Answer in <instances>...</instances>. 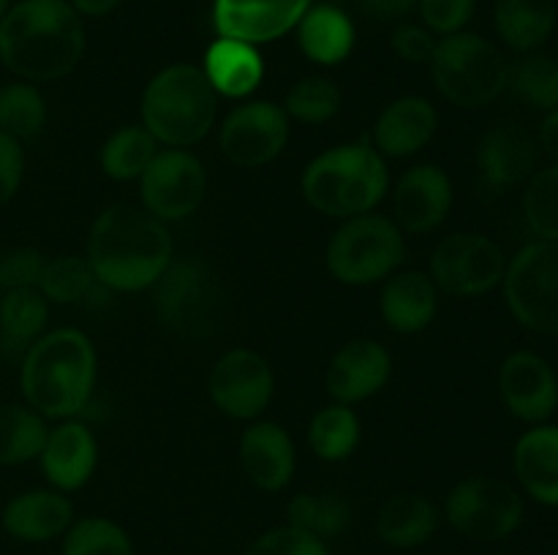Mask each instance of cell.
<instances>
[{
	"instance_id": "6da1fadb",
	"label": "cell",
	"mask_w": 558,
	"mask_h": 555,
	"mask_svg": "<svg viewBox=\"0 0 558 555\" xmlns=\"http://www.w3.org/2000/svg\"><path fill=\"white\" fill-rule=\"evenodd\" d=\"M85 259L101 286L142 292L172 264V234L145 207L112 205L93 221Z\"/></svg>"
},
{
	"instance_id": "7a4b0ae2",
	"label": "cell",
	"mask_w": 558,
	"mask_h": 555,
	"mask_svg": "<svg viewBox=\"0 0 558 555\" xmlns=\"http://www.w3.org/2000/svg\"><path fill=\"white\" fill-rule=\"evenodd\" d=\"M85 52L80 14L65 0H22L0 20V63L25 82L69 76Z\"/></svg>"
},
{
	"instance_id": "3957f363",
	"label": "cell",
	"mask_w": 558,
	"mask_h": 555,
	"mask_svg": "<svg viewBox=\"0 0 558 555\" xmlns=\"http://www.w3.org/2000/svg\"><path fill=\"white\" fill-rule=\"evenodd\" d=\"M22 395L44 419H74L96 386V348L80 330L44 332L25 351L20 368Z\"/></svg>"
},
{
	"instance_id": "277c9868",
	"label": "cell",
	"mask_w": 558,
	"mask_h": 555,
	"mask_svg": "<svg viewBox=\"0 0 558 555\" xmlns=\"http://www.w3.org/2000/svg\"><path fill=\"white\" fill-rule=\"evenodd\" d=\"M387 183L390 174L385 156L363 139L316 156L305 166L300 188L316 212L347 221L374 210L385 199Z\"/></svg>"
},
{
	"instance_id": "5b68a950",
	"label": "cell",
	"mask_w": 558,
	"mask_h": 555,
	"mask_svg": "<svg viewBox=\"0 0 558 555\" xmlns=\"http://www.w3.org/2000/svg\"><path fill=\"white\" fill-rule=\"evenodd\" d=\"M218 112V92L205 71L178 63L158 71L142 96V125L169 147H191L210 134Z\"/></svg>"
},
{
	"instance_id": "8992f818",
	"label": "cell",
	"mask_w": 558,
	"mask_h": 555,
	"mask_svg": "<svg viewBox=\"0 0 558 555\" xmlns=\"http://www.w3.org/2000/svg\"><path fill=\"white\" fill-rule=\"evenodd\" d=\"M158 321L183 341H210L227 324L229 297L202 261H172L153 283Z\"/></svg>"
},
{
	"instance_id": "52a82bcc",
	"label": "cell",
	"mask_w": 558,
	"mask_h": 555,
	"mask_svg": "<svg viewBox=\"0 0 558 555\" xmlns=\"http://www.w3.org/2000/svg\"><path fill=\"white\" fill-rule=\"evenodd\" d=\"M430 74L447 101L461 109H483L507 90L510 65L488 38L452 33L436 44Z\"/></svg>"
},
{
	"instance_id": "ba28073f",
	"label": "cell",
	"mask_w": 558,
	"mask_h": 555,
	"mask_svg": "<svg viewBox=\"0 0 558 555\" xmlns=\"http://www.w3.org/2000/svg\"><path fill=\"white\" fill-rule=\"evenodd\" d=\"M407 239L396 221L363 212L343 221L327 245V267L349 286H368L401 267Z\"/></svg>"
},
{
	"instance_id": "9c48e42d",
	"label": "cell",
	"mask_w": 558,
	"mask_h": 555,
	"mask_svg": "<svg viewBox=\"0 0 558 555\" xmlns=\"http://www.w3.org/2000/svg\"><path fill=\"white\" fill-rule=\"evenodd\" d=\"M505 299L512 316L537 335H558V243L523 245L505 270Z\"/></svg>"
},
{
	"instance_id": "30bf717a",
	"label": "cell",
	"mask_w": 558,
	"mask_h": 555,
	"mask_svg": "<svg viewBox=\"0 0 558 555\" xmlns=\"http://www.w3.org/2000/svg\"><path fill=\"white\" fill-rule=\"evenodd\" d=\"M445 517L472 542H501L523 522V498L494 477H466L447 493Z\"/></svg>"
},
{
	"instance_id": "8fae6325",
	"label": "cell",
	"mask_w": 558,
	"mask_h": 555,
	"mask_svg": "<svg viewBox=\"0 0 558 555\" xmlns=\"http://www.w3.org/2000/svg\"><path fill=\"white\" fill-rule=\"evenodd\" d=\"M507 256L485 234L456 232L436 245L430 281L452 297H480L505 281Z\"/></svg>"
},
{
	"instance_id": "7c38bea8",
	"label": "cell",
	"mask_w": 558,
	"mask_h": 555,
	"mask_svg": "<svg viewBox=\"0 0 558 555\" xmlns=\"http://www.w3.org/2000/svg\"><path fill=\"white\" fill-rule=\"evenodd\" d=\"M142 205L158 221H183L202 205L207 190L205 166L183 147L156 152L150 166L140 177Z\"/></svg>"
},
{
	"instance_id": "4fadbf2b",
	"label": "cell",
	"mask_w": 558,
	"mask_h": 555,
	"mask_svg": "<svg viewBox=\"0 0 558 555\" xmlns=\"http://www.w3.org/2000/svg\"><path fill=\"white\" fill-rule=\"evenodd\" d=\"M289 141V118L272 101H245L227 114L218 134L221 152L240 169L267 166Z\"/></svg>"
},
{
	"instance_id": "5bb4252c",
	"label": "cell",
	"mask_w": 558,
	"mask_h": 555,
	"mask_svg": "<svg viewBox=\"0 0 558 555\" xmlns=\"http://www.w3.org/2000/svg\"><path fill=\"white\" fill-rule=\"evenodd\" d=\"M276 375L270 362L251 348H234L216 362L210 373V397L232 419H256L272 400Z\"/></svg>"
},
{
	"instance_id": "9a60e30c",
	"label": "cell",
	"mask_w": 558,
	"mask_h": 555,
	"mask_svg": "<svg viewBox=\"0 0 558 555\" xmlns=\"http://www.w3.org/2000/svg\"><path fill=\"white\" fill-rule=\"evenodd\" d=\"M499 392L507 411L523 422L543 424L558 408V379L534 351H515L501 362Z\"/></svg>"
},
{
	"instance_id": "2e32d148",
	"label": "cell",
	"mask_w": 558,
	"mask_h": 555,
	"mask_svg": "<svg viewBox=\"0 0 558 555\" xmlns=\"http://www.w3.org/2000/svg\"><path fill=\"white\" fill-rule=\"evenodd\" d=\"M539 145L523 125L501 123L494 125L480 139L477 169L480 185L490 194H501L515 185L526 183L537 172Z\"/></svg>"
},
{
	"instance_id": "e0dca14e",
	"label": "cell",
	"mask_w": 558,
	"mask_h": 555,
	"mask_svg": "<svg viewBox=\"0 0 558 555\" xmlns=\"http://www.w3.org/2000/svg\"><path fill=\"white\" fill-rule=\"evenodd\" d=\"M311 0H216L213 22L221 38L267 44L287 36L308 11Z\"/></svg>"
},
{
	"instance_id": "ac0fdd59",
	"label": "cell",
	"mask_w": 558,
	"mask_h": 555,
	"mask_svg": "<svg viewBox=\"0 0 558 555\" xmlns=\"http://www.w3.org/2000/svg\"><path fill=\"white\" fill-rule=\"evenodd\" d=\"M452 207L450 174L436 163H420L401 174L392 190V212L401 232L425 234L445 223Z\"/></svg>"
},
{
	"instance_id": "d6986e66",
	"label": "cell",
	"mask_w": 558,
	"mask_h": 555,
	"mask_svg": "<svg viewBox=\"0 0 558 555\" xmlns=\"http://www.w3.org/2000/svg\"><path fill=\"white\" fill-rule=\"evenodd\" d=\"M390 351L379 341L357 337L332 357L327 368V392L336 397V403L352 406L376 395L390 379Z\"/></svg>"
},
{
	"instance_id": "ffe728a7",
	"label": "cell",
	"mask_w": 558,
	"mask_h": 555,
	"mask_svg": "<svg viewBox=\"0 0 558 555\" xmlns=\"http://www.w3.org/2000/svg\"><path fill=\"white\" fill-rule=\"evenodd\" d=\"M47 482L60 493H74L90 482L98 466V444L82 422L65 419L49 430L44 449L38 455Z\"/></svg>"
},
{
	"instance_id": "44dd1931",
	"label": "cell",
	"mask_w": 558,
	"mask_h": 555,
	"mask_svg": "<svg viewBox=\"0 0 558 555\" xmlns=\"http://www.w3.org/2000/svg\"><path fill=\"white\" fill-rule=\"evenodd\" d=\"M240 462L254 488L278 493L294 477V444L276 422H254L240 439Z\"/></svg>"
},
{
	"instance_id": "7402d4cb",
	"label": "cell",
	"mask_w": 558,
	"mask_h": 555,
	"mask_svg": "<svg viewBox=\"0 0 558 555\" xmlns=\"http://www.w3.org/2000/svg\"><path fill=\"white\" fill-rule=\"evenodd\" d=\"M74 526V506L60 490H25L3 506L9 536L27 544L52 542Z\"/></svg>"
},
{
	"instance_id": "603a6c76",
	"label": "cell",
	"mask_w": 558,
	"mask_h": 555,
	"mask_svg": "<svg viewBox=\"0 0 558 555\" xmlns=\"http://www.w3.org/2000/svg\"><path fill=\"white\" fill-rule=\"evenodd\" d=\"M436 109L423 96H401L379 114L371 145L385 158H407L423 150L436 134Z\"/></svg>"
},
{
	"instance_id": "cb8c5ba5",
	"label": "cell",
	"mask_w": 558,
	"mask_h": 555,
	"mask_svg": "<svg viewBox=\"0 0 558 555\" xmlns=\"http://www.w3.org/2000/svg\"><path fill=\"white\" fill-rule=\"evenodd\" d=\"M521 488L537 504L558 506V424H534L518 439L512 455Z\"/></svg>"
},
{
	"instance_id": "d4e9b609",
	"label": "cell",
	"mask_w": 558,
	"mask_h": 555,
	"mask_svg": "<svg viewBox=\"0 0 558 555\" xmlns=\"http://www.w3.org/2000/svg\"><path fill=\"white\" fill-rule=\"evenodd\" d=\"M381 319L401 335L425 330L436 316V283L417 270L398 272L381 288Z\"/></svg>"
},
{
	"instance_id": "484cf974",
	"label": "cell",
	"mask_w": 558,
	"mask_h": 555,
	"mask_svg": "<svg viewBox=\"0 0 558 555\" xmlns=\"http://www.w3.org/2000/svg\"><path fill=\"white\" fill-rule=\"evenodd\" d=\"M205 76L218 96L245 98L259 87L265 63L254 44L238 38H218L205 52Z\"/></svg>"
},
{
	"instance_id": "4316f807",
	"label": "cell",
	"mask_w": 558,
	"mask_h": 555,
	"mask_svg": "<svg viewBox=\"0 0 558 555\" xmlns=\"http://www.w3.org/2000/svg\"><path fill=\"white\" fill-rule=\"evenodd\" d=\"M439 528V509L420 493H401L385 501L376 515V533L396 550H412L428 542Z\"/></svg>"
},
{
	"instance_id": "83f0119b",
	"label": "cell",
	"mask_w": 558,
	"mask_h": 555,
	"mask_svg": "<svg viewBox=\"0 0 558 555\" xmlns=\"http://www.w3.org/2000/svg\"><path fill=\"white\" fill-rule=\"evenodd\" d=\"M494 22L515 52H537L556 27L554 0H496Z\"/></svg>"
},
{
	"instance_id": "f1b7e54d",
	"label": "cell",
	"mask_w": 558,
	"mask_h": 555,
	"mask_svg": "<svg viewBox=\"0 0 558 555\" xmlns=\"http://www.w3.org/2000/svg\"><path fill=\"white\" fill-rule=\"evenodd\" d=\"M300 47L319 65L341 63L354 47L352 20L332 5L308 9L300 20Z\"/></svg>"
},
{
	"instance_id": "f546056e",
	"label": "cell",
	"mask_w": 558,
	"mask_h": 555,
	"mask_svg": "<svg viewBox=\"0 0 558 555\" xmlns=\"http://www.w3.org/2000/svg\"><path fill=\"white\" fill-rule=\"evenodd\" d=\"M49 303L38 288H14L0 297V341L9 351L25 354L44 335Z\"/></svg>"
},
{
	"instance_id": "4dcf8cb0",
	"label": "cell",
	"mask_w": 558,
	"mask_h": 555,
	"mask_svg": "<svg viewBox=\"0 0 558 555\" xmlns=\"http://www.w3.org/2000/svg\"><path fill=\"white\" fill-rule=\"evenodd\" d=\"M41 414L20 403H0V466H20L36 460L47 441Z\"/></svg>"
},
{
	"instance_id": "1f68e13d",
	"label": "cell",
	"mask_w": 558,
	"mask_h": 555,
	"mask_svg": "<svg viewBox=\"0 0 558 555\" xmlns=\"http://www.w3.org/2000/svg\"><path fill=\"white\" fill-rule=\"evenodd\" d=\"M158 152V141L153 139L145 125H123L114 131L101 147V169L107 177L120 180H140L145 169Z\"/></svg>"
},
{
	"instance_id": "d6a6232c",
	"label": "cell",
	"mask_w": 558,
	"mask_h": 555,
	"mask_svg": "<svg viewBox=\"0 0 558 555\" xmlns=\"http://www.w3.org/2000/svg\"><path fill=\"white\" fill-rule=\"evenodd\" d=\"M352 520V509L338 493H300L287 506V526L314 533L316 539L341 536Z\"/></svg>"
},
{
	"instance_id": "836d02e7",
	"label": "cell",
	"mask_w": 558,
	"mask_h": 555,
	"mask_svg": "<svg viewBox=\"0 0 558 555\" xmlns=\"http://www.w3.org/2000/svg\"><path fill=\"white\" fill-rule=\"evenodd\" d=\"M507 87L526 107L554 112L558 109V60L543 52H523V58L510 65Z\"/></svg>"
},
{
	"instance_id": "e575fe53",
	"label": "cell",
	"mask_w": 558,
	"mask_h": 555,
	"mask_svg": "<svg viewBox=\"0 0 558 555\" xmlns=\"http://www.w3.org/2000/svg\"><path fill=\"white\" fill-rule=\"evenodd\" d=\"M308 444L319 460L338 462L347 460L360 444V419L343 403L322 408L308 428Z\"/></svg>"
},
{
	"instance_id": "d590c367",
	"label": "cell",
	"mask_w": 558,
	"mask_h": 555,
	"mask_svg": "<svg viewBox=\"0 0 558 555\" xmlns=\"http://www.w3.org/2000/svg\"><path fill=\"white\" fill-rule=\"evenodd\" d=\"M47 125V101L33 82H9L0 87V131L11 139H36Z\"/></svg>"
},
{
	"instance_id": "8d00e7d4",
	"label": "cell",
	"mask_w": 558,
	"mask_h": 555,
	"mask_svg": "<svg viewBox=\"0 0 558 555\" xmlns=\"http://www.w3.org/2000/svg\"><path fill=\"white\" fill-rule=\"evenodd\" d=\"M96 275H93L90 264L82 256H54L47 259L44 267L41 283H38V292L47 297V303L54 305H74L82 303L87 294L96 288Z\"/></svg>"
},
{
	"instance_id": "74e56055",
	"label": "cell",
	"mask_w": 558,
	"mask_h": 555,
	"mask_svg": "<svg viewBox=\"0 0 558 555\" xmlns=\"http://www.w3.org/2000/svg\"><path fill=\"white\" fill-rule=\"evenodd\" d=\"M63 555H134V544L109 517H82L65 531Z\"/></svg>"
},
{
	"instance_id": "f35d334b",
	"label": "cell",
	"mask_w": 558,
	"mask_h": 555,
	"mask_svg": "<svg viewBox=\"0 0 558 555\" xmlns=\"http://www.w3.org/2000/svg\"><path fill=\"white\" fill-rule=\"evenodd\" d=\"M523 218L537 239L558 243V166L550 163L526 180L523 190Z\"/></svg>"
},
{
	"instance_id": "ab89813d",
	"label": "cell",
	"mask_w": 558,
	"mask_h": 555,
	"mask_svg": "<svg viewBox=\"0 0 558 555\" xmlns=\"http://www.w3.org/2000/svg\"><path fill=\"white\" fill-rule=\"evenodd\" d=\"M341 109V90L327 76H308L300 79L292 90L287 92L283 101V112L287 118L300 120V123L319 125L332 120Z\"/></svg>"
},
{
	"instance_id": "60d3db41",
	"label": "cell",
	"mask_w": 558,
	"mask_h": 555,
	"mask_svg": "<svg viewBox=\"0 0 558 555\" xmlns=\"http://www.w3.org/2000/svg\"><path fill=\"white\" fill-rule=\"evenodd\" d=\"M47 267V256L36 248H5L0 250V292L14 288H38Z\"/></svg>"
},
{
	"instance_id": "b9f144b4",
	"label": "cell",
	"mask_w": 558,
	"mask_h": 555,
	"mask_svg": "<svg viewBox=\"0 0 558 555\" xmlns=\"http://www.w3.org/2000/svg\"><path fill=\"white\" fill-rule=\"evenodd\" d=\"M245 555H330V550H327V544L322 542V539H316L314 533L283 526L262 533L256 542H251Z\"/></svg>"
},
{
	"instance_id": "7bdbcfd3",
	"label": "cell",
	"mask_w": 558,
	"mask_h": 555,
	"mask_svg": "<svg viewBox=\"0 0 558 555\" xmlns=\"http://www.w3.org/2000/svg\"><path fill=\"white\" fill-rule=\"evenodd\" d=\"M417 3L420 14L430 30L452 36L472 20L477 0H417Z\"/></svg>"
},
{
	"instance_id": "ee69618b",
	"label": "cell",
	"mask_w": 558,
	"mask_h": 555,
	"mask_svg": "<svg viewBox=\"0 0 558 555\" xmlns=\"http://www.w3.org/2000/svg\"><path fill=\"white\" fill-rule=\"evenodd\" d=\"M25 174V152L16 139L0 131V207L16 196Z\"/></svg>"
},
{
	"instance_id": "f6af8a7d",
	"label": "cell",
	"mask_w": 558,
	"mask_h": 555,
	"mask_svg": "<svg viewBox=\"0 0 558 555\" xmlns=\"http://www.w3.org/2000/svg\"><path fill=\"white\" fill-rule=\"evenodd\" d=\"M392 49L401 60L414 65L430 63L436 52V41L430 38V33L425 27L417 25H401L396 33H392Z\"/></svg>"
},
{
	"instance_id": "bcb514c9",
	"label": "cell",
	"mask_w": 558,
	"mask_h": 555,
	"mask_svg": "<svg viewBox=\"0 0 558 555\" xmlns=\"http://www.w3.org/2000/svg\"><path fill=\"white\" fill-rule=\"evenodd\" d=\"M417 0H360L365 14H371L374 20H401L403 14L412 11V5Z\"/></svg>"
},
{
	"instance_id": "7dc6e473",
	"label": "cell",
	"mask_w": 558,
	"mask_h": 555,
	"mask_svg": "<svg viewBox=\"0 0 558 555\" xmlns=\"http://www.w3.org/2000/svg\"><path fill=\"white\" fill-rule=\"evenodd\" d=\"M539 150L550 158V163L558 166V109L545 114L543 125H539Z\"/></svg>"
},
{
	"instance_id": "c3c4849f",
	"label": "cell",
	"mask_w": 558,
	"mask_h": 555,
	"mask_svg": "<svg viewBox=\"0 0 558 555\" xmlns=\"http://www.w3.org/2000/svg\"><path fill=\"white\" fill-rule=\"evenodd\" d=\"M118 5L120 0H74V11L85 16H104L118 9Z\"/></svg>"
},
{
	"instance_id": "681fc988",
	"label": "cell",
	"mask_w": 558,
	"mask_h": 555,
	"mask_svg": "<svg viewBox=\"0 0 558 555\" xmlns=\"http://www.w3.org/2000/svg\"><path fill=\"white\" fill-rule=\"evenodd\" d=\"M5 11H9V0H0V20L5 16Z\"/></svg>"
}]
</instances>
